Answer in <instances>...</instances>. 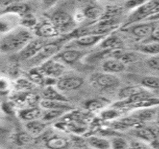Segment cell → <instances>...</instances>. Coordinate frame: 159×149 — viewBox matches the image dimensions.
<instances>
[{
  "label": "cell",
  "instance_id": "6da1fadb",
  "mask_svg": "<svg viewBox=\"0 0 159 149\" xmlns=\"http://www.w3.org/2000/svg\"><path fill=\"white\" fill-rule=\"evenodd\" d=\"M32 39L31 32L26 28H14L2 36L0 42V49L3 53L19 52Z\"/></svg>",
  "mask_w": 159,
  "mask_h": 149
},
{
  "label": "cell",
  "instance_id": "7a4b0ae2",
  "mask_svg": "<svg viewBox=\"0 0 159 149\" xmlns=\"http://www.w3.org/2000/svg\"><path fill=\"white\" fill-rule=\"evenodd\" d=\"M51 21L58 28L60 34H69L75 31V23L67 13L58 11L52 16Z\"/></svg>",
  "mask_w": 159,
  "mask_h": 149
},
{
  "label": "cell",
  "instance_id": "3957f363",
  "mask_svg": "<svg viewBox=\"0 0 159 149\" xmlns=\"http://www.w3.org/2000/svg\"><path fill=\"white\" fill-rule=\"evenodd\" d=\"M159 5V0H154V1H147L145 2L143 5H140L134 11V12L131 14L129 17L125 26L134 24L138 22L145 20L147 18L152 14L154 10Z\"/></svg>",
  "mask_w": 159,
  "mask_h": 149
},
{
  "label": "cell",
  "instance_id": "277c9868",
  "mask_svg": "<svg viewBox=\"0 0 159 149\" xmlns=\"http://www.w3.org/2000/svg\"><path fill=\"white\" fill-rule=\"evenodd\" d=\"M61 44L58 42H50L46 44L44 46L40 49V51L33 58L31 59V64L34 65H41L44 62L47 61L52 58H54L56 55H58L60 51Z\"/></svg>",
  "mask_w": 159,
  "mask_h": 149
},
{
  "label": "cell",
  "instance_id": "5b68a950",
  "mask_svg": "<svg viewBox=\"0 0 159 149\" xmlns=\"http://www.w3.org/2000/svg\"><path fill=\"white\" fill-rule=\"evenodd\" d=\"M38 68L44 76L52 78H56L61 76L65 71L64 64L55 58L49 59Z\"/></svg>",
  "mask_w": 159,
  "mask_h": 149
},
{
  "label": "cell",
  "instance_id": "8992f818",
  "mask_svg": "<svg viewBox=\"0 0 159 149\" xmlns=\"http://www.w3.org/2000/svg\"><path fill=\"white\" fill-rule=\"evenodd\" d=\"M91 81L97 87L100 89H111L120 84V79L110 73H96L91 76Z\"/></svg>",
  "mask_w": 159,
  "mask_h": 149
},
{
  "label": "cell",
  "instance_id": "52a82bcc",
  "mask_svg": "<svg viewBox=\"0 0 159 149\" xmlns=\"http://www.w3.org/2000/svg\"><path fill=\"white\" fill-rule=\"evenodd\" d=\"M46 44L47 43L41 39H32L18 52V56L21 60H31Z\"/></svg>",
  "mask_w": 159,
  "mask_h": 149
},
{
  "label": "cell",
  "instance_id": "ba28073f",
  "mask_svg": "<svg viewBox=\"0 0 159 149\" xmlns=\"http://www.w3.org/2000/svg\"><path fill=\"white\" fill-rule=\"evenodd\" d=\"M156 27L155 23L144 22L132 25L130 28V32L137 38L147 40L150 37Z\"/></svg>",
  "mask_w": 159,
  "mask_h": 149
},
{
  "label": "cell",
  "instance_id": "9c48e42d",
  "mask_svg": "<svg viewBox=\"0 0 159 149\" xmlns=\"http://www.w3.org/2000/svg\"><path fill=\"white\" fill-rule=\"evenodd\" d=\"M83 84L84 80L81 77L69 76L57 81L56 86L60 91H72L80 88Z\"/></svg>",
  "mask_w": 159,
  "mask_h": 149
},
{
  "label": "cell",
  "instance_id": "30bf717a",
  "mask_svg": "<svg viewBox=\"0 0 159 149\" xmlns=\"http://www.w3.org/2000/svg\"><path fill=\"white\" fill-rule=\"evenodd\" d=\"M35 33L40 37L44 38L53 37L60 34L58 28L52 23L51 20L43 21L41 23L38 24L35 27Z\"/></svg>",
  "mask_w": 159,
  "mask_h": 149
},
{
  "label": "cell",
  "instance_id": "8fae6325",
  "mask_svg": "<svg viewBox=\"0 0 159 149\" xmlns=\"http://www.w3.org/2000/svg\"><path fill=\"white\" fill-rule=\"evenodd\" d=\"M83 55L82 51L75 49H68L61 51L53 58L66 64H73L78 61Z\"/></svg>",
  "mask_w": 159,
  "mask_h": 149
},
{
  "label": "cell",
  "instance_id": "7c38bea8",
  "mask_svg": "<svg viewBox=\"0 0 159 149\" xmlns=\"http://www.w3.org/2000/svg\"><path fill=\"white\" fill-rule=\"evenodd\" d=\"M107 35L103 34H86L75 38L74 43L81 47H90L101 43Z\"/></svg>",
  "mask_w": 159,
  "mask_h": 149
},
{
  "label": "cell",
  "instance_id": "4fadbf2b",
  "mask_svg": "<svg viewBox=\"0 0 159 149\" xmlns=\"http://www.w3.org/2000/svg\"><path fill=\"white\" fill-rule=\"evenodd\" d=\"M126 67V65L116 58H108L103 62L102 68L105 72L110 73V74H116V73L122 72L124 71Z\"/></svg>",
  "mask_w": 159,
  "mask_h": 149
},
{
  "label": "cell",
  "instance_id": "5bb4252c",
  "mask_svg": "<svg viewBox=\"0 0 159 149\" xmlns=\"http://www.w3.org/2000/svg\"><path fill=\"white\" fill-rule=\"evenodd\" d=\"M100 46L104 50L123 49V42L119 37L116 35H107L100 43Z\"/></svg>",
  "mask_w": 159,
  "mask_h": 149
},
{
  "label": "cell",
  "instance_id": "9a60e30c",
  "mask_svg": "<svg viewBox=\"0 0 159 149\" xmlns=\"http://www.w3.org/2000/svg\"><path fill=\"white\" fill-rule=\"evenodd\" d=\"M43 100L57 101V102H68V99L60 93L59 90H56L53 86H47L42 93Z\"/></svg>",
  "mask_w": 159,
  "mask_h": 149
},
{
  "label": "cell",
  "instance_id": "2e32d148",
  "mask_svg": "<svg viewBox=\"0 0 159 149\" xmlns=\"http://www.w3.org/2000/svg\"><path fill=\"white\" fill-rule=\"evenodd\" d=\"M46 124L42 121L33 120L28 122L25 124V129L33 137H38L46 129Z\"/></svg>",
  "mask_w": 159,
  "mask_h": 149
},
{
  "label": "cell",
  "instance_id": "e0dca14e",
  "mask_svg": "<svg viewBox=\"0 0 159 149\" xmlns=\"http://www.w3.org/2000/svg\"><path fill=\"white\" fill-rule=\"evenodd\" d=\"M6 6L7 8L4 11L5 12L12 13V14H16L23 16L29 14V10L31 9L29 5L23 2H10L9 5L6 3Z\"/></svg>",
  "mask_w": 159,
  "mask_h": 149
},
{
  "label": "cell",
  "instance_id": "ac0fdd59",
  "mask_svg": "<svg viewBox=\"0 0 159 149\" xmlns=\"http://www.w3.org/2000/svg\"><path fill=\"white\" fill-rule=\"evenodd\" d=\"M19 115L22 119L30 122V121L37 120L39 118L42 117L43 112L39 107L26 108V109L22 110L20 112Z\"/></svg>",
  "mask_w": 159,
  "mask_h": 149
},
{
  "label": "cell",
  "instance_id": "d6986e66",
  "mask_svg": "<svg viewBox=\"0 0 159 149\" xmlns=\"http://www.w3.org/2000/svg\"><path fill=\"white\" fill-rule=\"evenodd\" d=\"M40 106L46 110H60L66 111L72 109V107L67 104V102H57V101L42 100Z\"/></svg>",
  "mask_w": 159,
  "mask_h": 149
},
{
  "label": "cell",
  "instance_id": "ffe728a7",
  "mask_svg": "<svg viewBox=\"0 0 159 149\" xmlns=\"http://www.w3.org/2000/svg\"><path fill=\"white\" fill-rule=\"evenodd\" d=\"M138 51L140 54L149 55L152 56L159 55V43L156 42H148L138 47Z\"/></svg>",
  "mask_w": 159,
  "mask_h": 149
},
{
  "label": "cell",
  "instance_id": "44dd1931",
  "mask_svg": "<svg viewBox=\"0 0 159 149\" xmlns=\"http://www.w3.org/2000/svg\"><path fill=\"white\" fill-rule=\"evenodd\" d=\"M83 14L88 19L96 20L102 17L104 11L98 5H88V7L84 8Z\"/></svg>",
  "mask_w": 159,
  "mask_h": 149
},
{
  "label": "cell",
  "instance_id": "7402d4cb",
  "mask_svg": "<svg viewBox=\"0 0 159 149\" xmlns=\"http://www.w3.org/2000/svg\"><path fill=\"white\" fill-rule=\"evenodd\" d=\"M88 144L93 149L111 148V142L105 138L99 137H90L88 139Z\"/></svg>",
  "mask_w": 159,
  "mask_h": 149
},
{
  "label": "cell",
  "instance_id": "603a6c76",
  "mask_svg": "<svg viewBox=\"0 0 159 149\" xmlns=\"http://www.w3.org/2000/svg\"><path fill=\"white\" fill-rule=\"evenodd\" d=\"M144 90H145V88H143L142 86H126V87L123 88L119 92V97L122 100H125V99H128L132 97L133 95L140 93V92Z\"/></svg>",
  "mask_w": 159,
  "mask_h": 149
},
{
  "label": "cell",
  "instance_id": "cb8c5ba5",
  "mask_svg": "<svg viewBox=\"0 0 159 149\" xmlns=\"http://www.w3.org/2000/svg\"><path fill=\"white\" fill-rule=\"evenodd\" d=\"M108 102L105 99H93L86 102L84 106L89 111L94 112L102 109L108 104Z\"/></svg>",
  "mask_w": 159,
  "mask_h": 149
},
{
  "label": "cell",
  "instance_id": "d4e9b609",
  "mask_svg": "<svg viewBox=\"0 0 159 149\" xmlns=\"http://www.w3.org/2000/svg\"><path fill=\"white\" fill-rule=\"evenodd\" d=\"M46 145L49 149H64L67 146L68 142L61 137H53L48 139Z\"/></svg>",
  "mask_w": 159,
  "mask_h": 149
},
{
  "label": "cell",
  "instance_id": "484cf974",
  "mask_svg": "<svg viewBox=\"0 0 159 149\" xmlns=\"http://www.w3.org/2000/svg\"><path fill=\"white\" fill-rule=\"evenodd\" d=\"M153 107H148L146 108V109L140 110L138 113H136V114L133 115V116L135 117L139 122L150 120V119H152L158 113L157 110Z\"/></svg>",
  "mask_w": 159,
  "mask_h": 149
},
{
  "label": "cell",
  "instance_id": "4316f807",
  "mask_svg": "<svg viewBox=\"0 0 159 149\" xmlns=\"http://www.w3.org/2000/svg\"><path fill=\"white\" fill-rule=\"evenodd\" d=\"M136 136L138 137L140 140L145 142L150 143L152 141H154L155 139H156L154 134L152 133L149 127L147 128H140L139 129L136 130Z\"/></svg>",
  "mask_w": 159,
  "mask_h": 149
},
{
  "label": "cell",
  "instance_id": "83f0119b",
  "mask_svg": "<svg viewBox=\"0 0 159 149\" xmlns=\"http://www.w3.org/2000/svg\"><path fill=\"white\" fill-rule=\"evenodd\" d=\"M141 86L145 89H159V77L149 75L142 78Z\"/></svg>",
  "mask_w": 159,
  "mask_h": 149
},
{
  "label": "cell",
  "instance_id": "f1b7e54d",
  "mask_svg": "<svg viewBox=\"0 0 159 149\" xmlns=\"http://www.w3.org/2000/svg\"><path fill=\"white\" fill-rule=\"evenodd\" d=\"M34 140V137L28 132H20L16 137V143L20 146L31 144Z\"/></svg>",
  "mask_w": 159,
  "mask_h": 149
},
{
  "label": "cell",
  "instance_id": "f546056e",
  "mask_svg": "<svg viewBox=\"0 0 159 149\" xmlns=\"http://www.w3.org/2000/svg\"><path fill=\"white\" fill-rule=\"evenodd\" d=\"M29 78L36 84H43L45 82V76L39 70L38 68H34L29 72Z\"/></svg>",
  "mask_w": 159,
  "mask_h": 149
},
{
  "label": "cell",
  "instance_id": "4dcf8cb0",
  "mask_svg": "<svg viewBox=\"0 0 159 149\" xmlns=\"http://www.w3.org/2000/svg\"><path fill=\"white\" fill-rule=\"evenodd\" d=\"M129 147L128 141L123 137H116L111 141V149H128Z\"/></svg>",
  "mask_w": 159,
  "mask_h": 149
},
{
  "label": "cell",
  "instance_id": "1f68e13d",
  "mask_svg": "<svg viewBox=\"0 0 159 149\" xmlns=\"http://www.w3.org/2000/svg\"><path fill=\"white\" fill-rule=\"evenodd\" d=\"M65 111L60 110H47V112L43 113V119L44 121H51L52 119L58 118L62 115Z\"/></svg>",
  "mask_w": 159,
  "mask_h": 149
},
{
  "label": "cell",
  "instance_id": "d6a6232c",
  "mask_svg": "<svg viewBox=\"0 0 159 149\" xmlns=\"http://www.w3.org/2000/svg\"><path fill=\"white\" fill-rule=\"evenodd\" d=\"M120 116V113L116 109H108L104 110L101 114V117L103 120H112Z\"/></svg>",
  "mask_w": 159,
  "mask_h": 149
},
{
  "label": "cell",
  "instance_id": "836d02e7",
  "mask_svg": "<svg viewBox=\"0 0 159 149\" xmlns=\"http://www.w3.org/2000/svg\"><path fill=\"white\" fill-rule=\"evenodd\" d=\"M22 25L23 27L26 28H31V27H36L37 26V20L34 18V16L31 15V14H27L23 16L21 21Z\"/></svg>",
  "mask_w": 159,
  "mask_h": 149
},
{
  "label": "cell",
  "instance_id": "e575fe53",
  "mask_svg": "<svg viewBox=\"0 0 159 149\" xmlns=\"http://www.w3.org/2000/svg\"><path fill=\"white\" fill-rule=\"evenodd\" d=\"M147 64L152 69L159 71V55L150 57L147 60Z\"/></svg>",
  "mask_w": 159,
  "mask_h": 149
},
{
  "label": "cell",
  "instance_id": "d590c367",
  "mask_svg": "<svg viewBox=\"0 0 159 149\" xmlns=\"http://www.w3.org/2000/svg\"><path fill=\"white\" fill-rule=\"evenodd\" d=\"M146 1H140V0H132L128 1L125 3V7L127 9H134L135 10L139 8L140 5H142Z\"/></svg>",
  "mask_w": 159,
  "mask_h": 149
},
{
  "label": "cell",
  "instance_id": "8d00e7d4",
  "mask_svg": "<svg viewBox=\"0 0 159 149\" xmlns=\"http://www.w3.org/2000/svg\"><path fill=\"white\" fill-rule=\"evenodd\" d=\"M128 149H149L148 148V147L144 144L142 142H138V141H134L132 142H131V144L129 145V147Z\"/></svg>",
  "mask_w": 159,
  "mask_h": 149
},
{
  "label": "cell",
  "instance_id": "74e56055",
  "mask_svg": "<svg viewBox=\"0 0 159 149\" xmlns=\"http://www.w3.org/2000/svg\"><path fill=\"white\" fill-rule=\"evenodd\" d=\"M149 42H156V43H159V26H157L156 28L155 29L150 37L149 39Z\"/></svg>",
  "mask_w": 159,
  "mask_h": 149
},
{
  "label": "cell",
  "instance_id": "f35d334b",
  "mask_svg": "<svg viewBox=\"0 0 159 149\" xmlns=\"http://www.w3.org/2000/svg\"><path fill=\"white\" fill-rule=\"evenodd\" d=\"M149 128H150L152 131V133L154 134L155 138H156L157 139H159V126L152 125L149 127Z\"/></svg>",
  "mask_w": 159,
  "mask_h": 149
},
{
  "label": "cell",
  "instance_id": "ab89813d",
  "mask_svg": "<svg viewBox=\"0 0 159 149\" xmlns=\"http://www.w3.org/2000/svg\"><path fill=\"white\" fill-rule=\"evenodd\" d=\"M149 145H150L152 149H159V139H155Z\"/></svg>",
  "mask_w": 159,
  "mask_h": 149
},
{
  "label": "cell",
  "instance_id": "60d3db41",
  "mask_svg": "<svg viewBox=\"0 0 159 149\" xmlns=\"http://www.w3.org/2000/svg\"><path fill=\"white\" fill-rule=\"evenodd\" d=\"M157 116H158V119H159V110H158V113H157Z\"/></svg>",
  "mask_w": 159,
  "mask_h": 149
}]
</instances>
